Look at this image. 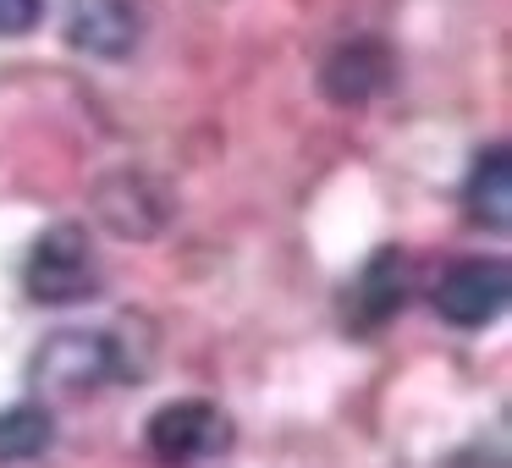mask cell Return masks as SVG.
Segmentation results:
<instances>
[{
    "label": "cell",
    "mask_w": 512,
    "mask_h": 468,
    "mask_svg": "<svg viewBox=\"0 0 512 468\" xmlns=\"http://www.w3.org/2000/svg\"><path fill=\"white\" fill-rule=\"evenodd\" d=\"M138 320H116L111 331H56L34 347V386L45 397H89L111 380H144L149 353H133Z\"/></svg>",
    "instance_id": "1"
},
{
    "label": "cell",
    "mask_w": 512,
    "mask_h": 468,
    "mask_svg": "<svg viewBox=\"0 0 512 468\" xmlns=\"http://www.w3.org/2000/svg\"><path fill=\"white\" fill-rule=\"evenodd\" d=\"M232 441H237L232 413L210 397H177V402H166V408H155L144 424L149 457L166 463V468H199V463H210V457H226Z\"/></svg>",
    "instance_id": "2"
},
{
    "label": "cell",
    "mask_w": 512,
    "mask_h": 468,
    "mask_svg": "<svg viewBox=\"0 0 512 468\" xmlns=\"http://www.w3.org/2000/svg\"><path fill=\"white\" fill-rule=\"evenodd\" d=\"M23 287L34 303H50V309L94 298L100 292V259H94L89 232L78 221H61L50 232H39L23 259Z\"/></svg>",
    "instance_id": "3"
},
{
    "label": "cell",
    "mask_w": 512,
    "mask_h": 468,
    "mask_svg": "<svg viewBox=\"0 0 512 468\" xmlns=\"http://www.w3.org/2000/svg\"><path fill=\"white\" fill-rule=\"evenodd\" d=\"M507 298H512V281H507V265L501 259H457V265L441 270L435 281V314L457 331H485L507 314Z\"/></svg>",
    "instance_id": "4"
},
{
    "label": "cell",
    "mask_w": 512,
    "mask_h": 468,
    "mask_svg": "<svg viewBox=\"0 0 512 468\" xmlns=\"http://www.w3.org/2000/svg\"><path fill=\"white\" fill-rule=\"evenodd\" d=\"M391 83V50L386 39H347L331 56L320 61V94L342 111H358V105L380 100Z\"/></svg>",
    "instance_id": "5"
},
{
    "label": "cell",
    "mask_w": 512,
    "mask_h": 468,
    "mask_svg": "<svg viewBox=\"0 0 512 468\" xmlns=\"http://www.w3.org/2000/svg\"><path fill=\"white\" fill-rule=\"evenodd\" d=\"M408 292H413V259L402 248H375L353 281V298H347V331H380L386 320L402 314Z\"/></svg>",
    "instance_id": "6"
},
{
    "label": "cell",
    "mask_w": 512,
    "mask_h": 468,
    "mask_svg": "<svg viewBox=\"0 0 512 468\" xmlns=\"http://www.w3.org/2000/svg\"><path fill=\"white\" fill-rule=\"evenodd\" d=\"M138 34H144V23H138L133 0H72L67 12V39L83 56L122 61L138 50Z\"/></svg>",
    "instance_id": "7"
},
{
    "label": "cell",
    "mask_w": 512,
    "mask_h": 468,
    "mask_svg": "<svg viewBox=\"0 0 512 468\" xmlns=\"http://www.w3.org/2000/svg\"><path fill=\"white\" fill-rule=\"evenodd\" d=\"M94 210H100V221L111 226V232L138 237V243H149V237L166 226V199H160V188L149 177H138V171L105 177L100 193H94Z\"/></svg>",
    "instance_id": "8"
},
{
    "label": "cell",
    "mask_w": 512,
    "mask_h": 468,
    "mask_svg": "<svg viewBox=\"0 0 512 468\" xmlns=\"http://www.w3.org/2000/svg\"><path fill=\"white\" fill-rule=\"evenodd\" d=\"M463 210L485 232H507L512 226V155H507V144H490L474 160V171L463 182Z\"/></svg>",
    "instance_id": "9"
},
{
    "label": "cell",
    "mask_w": 512,
    "mask_h": 468,
    "mask_svg": "<svg viewBox=\"0 0 512 468\" xmlns=\"http://www.w3.org/2000/svg\"><path fill=\"white\" fill-rule=\"evenodd\" d=\"M50 441H56V419H50L45 402H12V408H0V468L34 463V457H45Z\"/></svg>",
    "instance_id": "10"
},
{
    "label": "cell",
    "mask_w": 512,
    "mask_h": 468,
    "mask_svg": "<svg viewBox=\"0 0 512 468\" xmlns=\"http://www.w3.org/2000/svg\"><path fill=\"white\" fill-rule=\"evenodd\" d=\"M45 0H0V39H23L39 28Z\"/></svg>",
    "instance_id": "11"
}]
</instances>
